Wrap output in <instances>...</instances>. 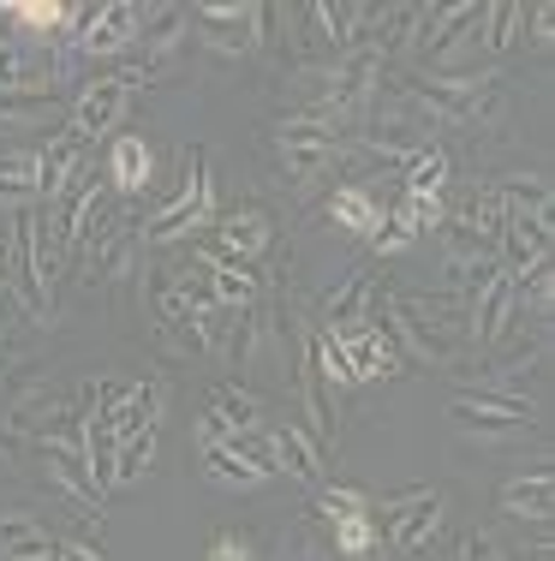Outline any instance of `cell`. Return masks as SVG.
I'll return each mask as SVG.
<instances>
[{"label":"cell","mask_w":555,"mask_h":561,"mask_svg":"<svg viewBox=\"0 0 555 561\" xmlns=\"http://www.w3.org/2000/svg\"><path fill=\"white\" fill-rule=\"evenodd\" d=\"M401 96L430 119L436 131H466L484 126L496 114V72H448V78H413L401 84Z\"/></svg>","instance_id":"1"},{"label":"cell","mask_w":555,"mask_h":561,"mask_svg":"<svg viewBox=\"0 0 555 561\" xmlns=\"http://www.w3.org/2000/svg\"><path fill=\"white\" fill-rule=\"evenodd\" d=\"M204 227H216V180H209L204 150L192 144V150L180 156L174 204H167L162 216L143 221V239H150V245H174V239H192V233H204Z\"/></svg>","instance_id":"2"},{"label":"cell","mask_w":555,"mask_h":561,"mask_svg":"<svg viewBox=\"0 0 555 561\" xmlns=\"http://www.w3.org/2000/svg\"><path fill=\"white\" fill-rule=\"evenodd\" d=\"M269 144H275V162H281V180H293L299 192H305V185H316L328 168L340 162V131L323 126V119H311V114L275 119Z\"/></svg>","instance_id":"3"},{"label":"cell","mask_w":555,"mask_h":561,"mask_svg":"<svg viewBox=\"0 0 555 561\" xmlns=\"http://www.w3.org/2000/svg\"><path fill=\"white\" fill-rule=\"evenodd\" d=\"M377 78H382V55L370 43H359V48H347L335 66H328V90H323V102L311 108V119H323V126H359L365 119V108L377 102Z\"/></svg>","instance_id":"4"},{"label":"cell","mask_w":555,"mask_h":561,"mask_svg":"<svg viewBox=\"0 0 555 561\" xmlns=\"http://www.w3.org/2000/svg\"><path fill=\"white\" fill-rule=\"evenodd\" d=\"M131 245H138V233H131L126 216H114L108 197L96 204V216H90V227L78 233L72 257H78V280L84 287H108V280L131 275Z\"/></svg>","instance_id":"5"},{"label":"cell","mask_w":555,"mask_h":561,"mask_svg":"<svg viewBox=\"0 0 555 561\" xmlns=\"http://www.w3.org/2000/svg\"><path fill=\"white\" fill-rule=\"evenodd\" d=\"M370 519H377V538H389V556H413L442 531V496L430 484L401 490V496H389Z\"/></svg>","instance_id":"6"},{"label":"cell","mask_w":555,"mask_h":561,"mask_svg":"<svg viewBox=\"0 0 555 561\" xmlns=\"http://www.w3.org/2000/svg\"><path fill=\"white\" fill-rule=\"evenodd\" d=\"M43 443V460H48V478L72 496L78 507H84V519H102V484L90 478V460H84V419H78L72 436H36Z\"/></svg>","instance_id":"7"},{"label":"cell","mask_w":555,"mask_h":561,"mask_svg":"<svg viewBox=\"0 0 555 561\" xmlns=\"http://www.w3.org/2000/svg\"><path fill=\"white\" fill-rule=\"evenodd\" d=\"M513 311H520V293H513V275L496 263V270H490V275L478 280V287L466 293V341L496 346L501 335H508Z\"/></svg>","instance_id":"8"},{"label":"cell","mask_w":555,"mask_h":561,"mask_svg":"<svg viewBox=\"0 0 555 561\" xmlns=\"http://www.w3.org/2000/svg\"><path fill=\"white\" fill-rule=\"evenodd\" d=\"M209 245L221 251V257H233V263H257V257H269V245H275V221H269V209H257V204H240V209H216V227H209Z\"/></svg>","instance_id":"9"},{"label":"cell","mask_w":555,"mask_h":561,"mask_svg":"<svg viewBox=\"0 0 555 561\" xmlns=\"http://www.w3.org/2000/svg\"><path fill=\"white\" fill-rule=\"evenodd\" d=\"M126 102H131V90H126L114 72H108V78H96V84H84V90H78L72 119H66V131H72V138L90 150V144H102V138H108V131L126 119Z\"/></svg>","instance_id":"10"},{"label":"cell","mask_w":555,"mask_h":561,"mask_svg":"<svg viewBox=\"0 0 555 561\" xmlns=\"http://www.w3.org/2000/svg\"><path fill=\"white\" fill-rule=\"evenodd\" d=\"M138 24H143V7L138 0H108V7H96V19L78 31V55L84 60H114V55H131V43H138Z\"/></svg>","instance_id":"11"},{"label":"cell","mask_w":555,"mask_h":561,"mask_svg":"<svg viewBox=\"0 0 555 561\" xmlns=\"http://www.w3.org/2000/svg\"><path fill=\"white\" fill-rule=\"evenodd\" d=\"M192 270L209 280V293H216L228 311H251V305L263 299V275L245 270V263H233V257H221L216 245H197L192 239Z\"/></svg>","instance_id":"12"},{"label":"cell","mask_w":555,"mask_h":561,"mask_svg":"<svg viewBox=\"0 0 555 561\" xmlns=\"http://www.w3.org/2000/svg\"><path fill=\"white\" fill-rule=\"evenodd\" d=\"M185 31H192V12L185 7H174V0H167V7H150L138 24V43H131V60L150 66V72H167V60L180 55Z\"/></svg>","instance_id":"13"},{"label":"cell","mask_w":555,"mask_h":561,"mask_svg":"<svg viewBox=\"0 0 555 561\" xmlns=\"http://www.w3.org/2000/svg\"><path fill=\"white\" fill-rule=\"evenodd\" d=\"M340 346H347V365H352V382H377V377H401V370H406L401 346L389 341V329H382V323L347 329V335H340Z\"/></svg>","instance_id":"14"},{"label":"cell","mask_w":555,"mask_h":561,"mask_svg":"<svg viewBox=\"0 0 555 561\" xmlns=\"http://www.w3.org/2000/svg\"><path fill=\"white\" fill-rule=\"evenodd\" d=\"M370 305H377V275H370V270H352V275L323 299V335L365 329V323H370Z\"/></svg>","instance_id":"15"},{"label":"cell","mask_w":555,"mask_h":561,"mask_svg":"<svg viewBox=\"0 0 555 561\" xmlns=\"http://www.w3.org/2000/svg\"><path fill=\"white\" fill-rule=\"evenodd\" d=\"M78 180H84V144H78L72 131H60V138H48V150L36 156V185H43V204H60Z\"/></svg>","instance_id":"16"},{"label":"cell","mask_w":555,"mask_h":561,"mask_svg":"<svg viewBox=\"0 0 555 561\" xmlns=\"http://www.w3.org/2000/svg\"><path fill=\"white\" fill-rule=\"evenodd\" d=\"M269 460H275V472L299 478V484H323V448H316V436L305 424H281L269 436Z\"/></svg>","instance_id":"17"},{"label":"cell","mask_w":555,"mask_h":561,"mask_svg":"<svg viewBox=\"0 0 555 561\" xmlns=\"http://www.w3.org/2000/svg\"><path fill=\"white\" fill-rule=\"evenodd\" d=\"M454 227H466L484 251H496L501 245V227H508V209H501L496 185H472V192L460 197V209H454Z\"/></svg>","instance_id":"18"},{"label":"cell","mask_w":555,"mask_h":561,"mask_svg":"<svg viewBox=\"0 0 555 561\" xmlns=\"http://www.w3.org/2000/svg\"><path fill=\"white\" fill-rule=\"evenodd\" d=\"M501 514H513V519H532V526H550V514H555V478L537 466L532 478H513V484H501Z\"/></svg>","instance_id":"19"},{"label":"cell","mask_w":555,"mask_h":561,"mask_svg":"<svg viewBox=\"0 0 555 561\" xmlns=\"http://www.w3.org/2000/svg\"><path fill=\"white\" fill-rule=\"evenodd\" d=\"M209 412L228 424L233 443H245L251 431H263V400H257V389H245V382H221V389L209 394Z\"/></svg>","instance_id":"20"},{"label":"cell","mask_w":555,"mask_h":561,"mask_svg":"<svg viewBox=\"0 0 555 561\" xmlns=\"http://www.w3.org/2000/svg\"><path fill=\"white\" fill-rule=\"evenodd\" d=\"M150 144L143 138H114L108 144V180H114V192L120 197H138V192H150Z\"/></svg>","instance_id":"21"},{"label":"cell","mask_w":555,"mask_h":561,"mask_svg":"<svg viewBox=\"0 0 555 561\" xmlns=\"http://www.w3.org/2000/svg\"><path fill=\"white\" fill-rule=\"evenodd\" d=\"M382 216H389V209H382L377 197L365 192V185H335V197H328V221L347 227V233H359V239L377 233Z\"/></svg>","instance_id":"22"},{"label":"cell","mask_w":555,"mask_h":561,"mask_svg":"<svg viewBox=\"0 0 555 561\" xmlns=\"http://www.w3.org/2000/svg\"><path fill=\"white\" fill-rule=\"evenodd\" d=\"M454 419H508V424H537L532 407L520 394H496V389H460L454 394Z\"/></svg>","instance_id":"23"},{"label":"cell","mask_w":555,"mask_h":561,"mask_svg":"<svg viewBox=\"0 0 555 561\" xmlns=\"http://www.w3.org/2000/svg\"><path fill=\"white\" fill-rule=\"evenodd\" d=\"M0 24H19V36H60L66 0H0Z\"/></svg>","instance_id":"24"},{"label":"cell","mask_w":555,"mask_h":561,"mask_svg":"<svg viewBox=\"0 0 555 561\" xmlns=\"http://www.w3.org/2000/svg\"><path fill=\"white\" fill-rule=\"evenodd\" d=\"M0 204H43V185H36V156L31 150H0Z\"/></svg>","instance_id":"25"},{"label":"cell","mask_w":555,"mask_h":561,"mask_svg":"<svg viewBox=\"0 0 555 561\" xmlns=\"http://www.w3.org/2000/svg\"><path fill=\"white\" fill-rule=\"evenodd\" d=\"M520 31H525V7H520V0H496V7H484L478 43L490 48V55H508V48L520 43Z\"/></svg>","instance_id":"26"},{"label":"cell","mask_w":555,"mask_h":561,"mask_svg":"<svg viewBox=\"0 0 555 561\" xmlns=\"http://www.w3.org/2000/svg\"><path fill=\"white\" fill-rule=\"evenodd\" d=\"M36 550H48V531L31 514H0V561H19Z\"/></svg>","instance_id":"27"},{"label":"cell","mask_w":555,"mask_h":561,"mask_svg":"<svg viewBox=\"0 0 555 561\" xmlns=\"http://www.w3.org/2000/svg\"><path fill=\"white\" fill-rule=\"evenodd\" d=\"M150 460H155V431H131L120 454H114V484L108 490H126V484H138L143 472H150Z\"/></svg>","instance_id":"28"},{"label":"cell","mask_w":555,"mask_h":561,"mask_svg":"<svg viewBox=\"0 0 555 561\" xmlns=\"http://www.w3.org/2000/svg\"><path fill=\"white\" fill-rule=\"evenodd\" d=\"M442 185H448V150H430L425 156H413L406 162V192L401 197H442Z\"/></svg>","instance_id":"29"},{"label":"cell","mask_w":555,"mask_h":561,"mask_svg":"<svg viewBox=\"0 0 555 561\" xmlns=\"http://www.w3.org/2000/svg\"><path fill=\"white\" fill-rule=\"evenodd\" d=\"M370 550H382V538H377V519H370V514L335 519V556L359 561V556H370Z\"/></svg>","instance_id":"30"},{"label":"cell","mask_w":555,"mask_h":561,"mask_svg":"<svg viewBox=\"0 0 555 561\" xmlns=\"http://www.w3.org/2000/svg\"><path fill=\"white\" fill-rule=\"evenodd\" d=\"M460 431L472 436V443H484V448H501V443H525V436L537 431V424H508V419H454Z\"/></svg>","instance_id":"31"},{"label":"cell","mask_w":555,"mask_h":561,"mask_svg":"<svg viewBox=\"0 0 555 561\" xmlns=\"http://www.w3.org/2000/svg\"><path fill=\"white\" fill-rule=\"evenodd\" d=\"M406 245H418L413 221H406L401 209H389V216H382V227H377V233H370V251H377V257H401Z\"/></svg>","instance_id":"32"},{"label":"cell","mask_w":555,"mask_h":561,"mask_svg":"<svg viewBox=\"0 0 555 561\" xmlns=\"http://www.w3.org/2000/svg\"><path fill=\"white\" fill-rule=\"evenodd\" d=\"M316 514H328V519H352V514H370V502H365V490L316 484Z\"/></svg>","instance_id":"33"},{"label":"cell","mask_w":555,"mask_h":561,"mask_svg":"<svg viewBox=\"0 0 555 561\" xmlns=\"http://www.w3.org/2000/svg\"><path fill=\"white\" fill-rule=\"evenodd\" d=\"M525 24H532V48H537V55H550V48H555V7H544V0L525 7Z\"/></svg>","instance_id":"34"},{"label":"cell","mask_w":555,"mask_h":561,"mask_svg":"<svg viewBox=\"0 0 555 561\" xmlns=\"http://www.w3.org/2000/svg\"><path fill=\"white\" fill-rule=\"evenodd\" d=\"M204 561H257V550H251L240 531H221V538L209 543V556H204Z\"/></svg>","instance_id":"35"},{"label":"cell","mask_w":555,"mask_h":561,"mask_svg":"<svg viewBox=\"0 0 555 561\" xmlns=\"http://www.w3.org/2000/svg\"><path fill=\"white\" fill-rule=\"evenodd\" d=\"M454 561H501V550H496V538H484V531H472V538H460Z\"/></svg>","instance_id":"36"},{"label":"cell","mask_w":555,"mask_h":561,"mask_svg":"<svg viewBox=\"0 0 555 561\" xmlns=\"http://www.w3.org/2000/svg\"><path fill=\"white\" fill-rule=\"evenodd\" d=\"M197 443L216 448V443H233V436H228V424H221L216 412H204V419H197Z\"/></svg>","instance_id":"37"},{"label":"cell","mask_w":555,"mask_h":561,"mask_svg":"<svg viewBox=\"0 0 555 561\" xmlns=\"http://www.w3.org/2000/svg\"><path fill=\"white\" fill-rule=\"evenodd\" d=\"M60 561H102V550H90V543H60Z\"/></svg>","instance_id":"38"}]
</instances>
